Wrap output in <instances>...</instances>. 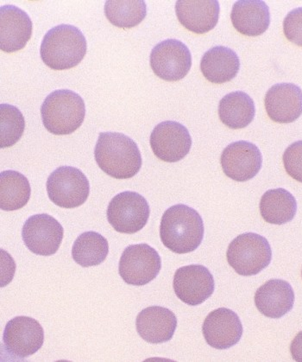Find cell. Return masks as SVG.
<instances>
[{
  "mask_svg": "<svg viewBox=\"0 0 302 362\" xmlns=\"http://www.w3.org/2000/svg\"><path fill=\"white\" fill-rule=\"evenodd\" d=\"M3 342L9 355L15 359L24 360L42 347L44 330L32 317H14L7 322L4 330Z\"/></svg>",
  "mask_w": 302,
  "mask_h": 362,
  "instance_id": "30bf717a",
  "label": "cell"
},
{
  "mask_svg": "<svg viewBox=\"0 0 302 362\" xmlns=\"http://www.w3.org/2000/svg\"><path fill=\"white\" fill-rule=\"evenodd\" d=\"M240 69L239 57L230 48L216 46L204 54L200 70L210 83L222 84L234 79Z\"/></svg>",
  "mask_w": 302,
  "mask_h": 362,
  "instance_id": "7402d4cb",
  "label": "cell"
},
{
  "mask_svg": "<svg viewBox=\"0 0 302 362\" xmlns=\"http://www.w3.org/2000/svg\"><path fill=\"white\" fill-rule=\"evenodd\" d=\"M42 123L50 134L68 135L83 124L86 116V106L81 96L60 89L49 93L41 107Z\"/></svg>",
  "mask_w": 302,
  "mask_h": 362,
  "instance_id": "277c9868",
  "label": "cell"
},
{
  "mask_svg": "<svg viewBox=\"0 0 302 362\" xmlns=\"http://www.w3.org/2000/svg\"><path fill=\"white\" fill-rule=\"evenodd\" d=\"M64 229L55 218L47 214L30 216L22 229L23 240L33 254L55 255L63 241Z\"/></svg>",
  "mask_w": 302,
  "mask_h": 362,
  "instance_id": "8fae6325",
  "label": "cell"
},
{
  "mask_svg": "<svg viewBox=\"0 0 302 362\" xmlns=\"http://www.w3.org/2000/svg\"><path fill=\"white\" fill-rule=\"evenodd\" d=\"M33 23L25 11L15 6L0 8V48L6 53L24 49L32 36Z\"/></svg>",
  "mask_w": 302,
  "mask_h": 362,
  "instance_id": "2e32d148",
  "label": "cell"
},
{
  "mask_svg": "<svg viewBox=\"0 0 302 362\" xmlns=\"http://www.w3.org/2000/svg\"><path fill=\"white\" fill-rule=\"evenodd\" d=\"M162 259L156 249L148 244L131 245L123 252L119 272L128 285L143 286L157 277Z\"/></svg>",
  "mask_w": 302,
  "mask_h": 362,
  "instance_id": "ba28073f",
  "label": "cell"
},
{
  "mask_svg": "<svg viewBox=\"0 0 302 362\" xmlns=\"http://www.w3.org/2000/svg\"><path fill=\"white\" fill-rule=\"evenodd\" d=\"M47 192L50 201L58 207L75 209L86 202L90 185L83 171L72 166H61L49 175Z\"/></svg>",
  "mask_w": 302,
  "mask_h": 362,
  "instance_id": "8992f818",
  "label": "cell"
},
{
  "mask_svg": "<svg viewBox=\"0 0 302 362\" xmlns=\"http://www.w3.org/2000/svg\"><path fill=\"white\" fill-rule=\"evenodd\" d=\"M290 352L294 361L302 362V332L298 333L292 341Z\"/></svg>",
  "mask_w": 302,
  "mask_h": 362,
  "instance_id": "4dcf8cb0",
  "label": "cell"
},
{
  "mask_svg": "<svg viewBox=\"0 0 302 362\" xmlns=\"http://www.w3.org/2000/svg\"><path fill=\"white\" fill-rule=\"evenodd\" d=\"M150 62L155 75L164 81H177L191 71L192 54L183 42L167 39L154 47Z\"/></svg>",
  "mask_w": 302,
  "mask_h": 362,
  "instance_id": "9c48e42d",
  "label": "cell"
},
{
  "mask_svg": "<svg viewBox=\"0 0 302 362\" xmlns=\"http://www.w3.org/2000/svg\"><path fill=\"white\" fill-rule=\"evenodd\" d=\"M284 31L289 41L302 47V7L294 9L286 16Z\"/></svg>",
  "mask_w": 302,
  "mask_h": 362,
  "instance_id": "f546056e",
  "label": "cell"
},
{
  "mask_svg": "<svg viewBox=\"0 0 302 362\" xmlns=\"http://www.w3.org/2000/svg\"><path fill=\"white\" fill-rule=\"evenodd\" d=\"M0 146L8 148L22 138L25 129L24 115L16 107L9 104L0 106Z\"/></svg>",
  "mask_w": 302,
  "mask_h": 362,
  "instance_id": "83f0119b",
  "label": "cell"
},
{
  "mask_svg": "<svg viewBox=\"0 0 302 362\" xmlns=\"http://www.w3.org/2000/svg\"><path fill=\"white\" fill-rule=\"evenodd\" d=\"M95 157L99 168L116 179L135 177L140 170L143 163L137 144L119 132L99 134Z\"/></svg>",
  "mask_w": 302,
  "mask_h": 362,
  "instance_id": "7a4b0ae2",
  "label": "cell"
},
{
  "mask_svg": "<svg viewBox=\"0 0 302 362\" xmlns=\"http://www.w3.org/2000/svg\"><path fill=\"white\" fill-rule=\"evenodd\" d=\"M294 293L289 282L271 279L259 287L255 294V305L267 317L281 318L293 309Z\"/></svg>",
  "mask_w": 302,
  "mask_h": 362,
  "instance_id": "ffe728a7",
  "label": "cell"
},
{
  "mask_svg": "<svg viewBox=\"0 0 302 362\" xmlns=\"http://www.w3.org/2000/svg\"><path fill=\"white\" fill-rule=\"evenodd\" d=\"M226 257L228 263L238 274L254 276L269 266L272 251L265 237L246 233L231 241Z\"/></svg>",
  "mask_w": 302,
  "mask_h": 362,
  "instance_id": "5b68a950",
  "label": "cell"
},
{
  "mask_svg": "<svg viewBox=\"0 0 302 362\" xmlns=\"http://www.w3.org/2000/svg\"><path fill=\"white\" fill-rule=\"evenodd\" d=\"M135 326L139 336L145 341L164 344L172 339L177 328V318L164 307L150 306L138 314Z\"/></svg>",
  "mask_w": 302,
  "mask_h": 362,
  "instance_id": "ac0fdd59",
  "label": "cell"
},
{
  "mask_svg": "<svg viewBox=\"0 0 302 362\" xmlns=\"http://www.w3.org/2000/svg\"><path fill=\"white\" fill-rule=\"evenodd\" d=\"M30 185L24 175L15 170L0 174V208L4 211H15L24 208L30 198Z\"/></svg>",
  "mask_w": 302,
  "mask_h": 362,
  "instance_id": "d4e9b609",
  "label": "cell"
},
{
  "mask_svg": "<svg viewBox=\"0 0 302 362\" xmlns=\"http://www.w3.org/2000/svg\"><path fill=\"white\" fill-rule=\"evenodd\" d=\"M109 244L104 236L94 231L85 232L73 245L72 257L83 267L99 266L106 260Z\"/></svg>",
  "mask_w": 302,
  "mask_h": 362,
  "instance_id": "484cf974",
  "label": "cell"
},
{
  "mask_svg": "<svg viewBox=\"0 0 302 362\" xmlns=\"http://www.w3.org/2000/svg\"><path fill=\"white\" fill-rule=\"evenodd\" d=\"M282 159L286 173L294 180L302 182V140L286 148Z\"/></svg>",
  "mask_w": 302,
  "mask_h": 362,
  "instance_id": "f1b7e54d",
  "label": "cell"
},
{
  "mask_svg": "<svg viewBox=\"0 0 302 362\" xmlns=\"http://www.w3.org/2000/svg\"><path fill=\"white\" fill-rule=\"evenodd\" d=\"M150 215L148 202L133 192L119 193L107 208V220L116 231L133 235L145 227Z\"/></svg>",
  "mask_w": 302,
  "mask_h": 362,
  "instance_id": "52a82bcc",
  "label": "cell"
},
{
  "mask_svg": "<svg viewBox=\"0 0 302 362\" xmlns=\"http://www.w3.org/2000/svg\"><path fill=\"white\" fill-rule=\"evenodd\" d=\"M220 163L228 177L236 182H246L260 171L262 157L254 144L237 141L224 148Z\"/></svg>",
  "mask_w": 302,
  "mask_h": 362,
  "instance_id": "5bb4252c",
  "label": "cell"
},
{
  "mask_svg": "<svg viewBox=\"0 0 302 362\" xmlns=\"http://www.w3.org/2000/svg\"><path fill=\"white\" fill-rule=\"evenodd\" d=\"M255 114L254 100L242 91L224 96L219 105L220 120L231 129H242L253 122Z\"/></svg>",
  "mask_w": 302,
  "mask_h": 362,
  "instance_id": "603a6c76",
  "label": "cell"
},
{
  "mask_svg": "<svg viewBox=\"0 0 302 362\" xmlns=\"http://www.w3.org/2000/svg\"><path fill=\"white\" fill-rule=\"evenodd\" d=\"M267 114L273 122L289 124L302 115V90L293 83L272 86L265 95Z\"/></svg>",
  "mask_w": 302,
  "mask_h": 362,
  "instance_id": "e0dca14e",
  "label": "cell"
},
{
  "mask_svg": "<svg viewBox=\"0 0 302 362\" xmlns=\"http://www.w3.org/2000/svg\"><path fill=\"white\" fill-rule=\"evenodd\" d=\"M205 340L216 349H228L238 344L243 334L241 320L234 310L219 308L212 311L203 326Z\"/></svg>",
  "mask_w": 302,
  "mask_h": 362,
  "instance_id": "9a60e30c",
  "label": "cell"
},
{
  "mask_svg": "<svg viewBox=\"0 0 302 362\" xmlns=\"http://www.w3.org/2000/svg\"><path fill=\"white\" fill-rule=\"evenodd\" d=\"M203 218L195 209L184 204L170 207L162 217V244L178 255L188 254L200 246L204 238Z\"/></svg>",
  "mask_w": 302,
  "mask_h": 362,
  "instance_id": "6da1fadb",
  "label": "cell"
},
{
  "mask_svg": "<svg viewBox=\"0 0 302 362\" xmlns=\"http://www.w3.org/2000/svg\"><path fill=\"white\" fill-rule=\"evenodd\" d=\"M104 15L111 25L133 28L145 18L146 3L143 0H109L104 4Z\"/></svg>",
  "mask_w": 302,
  "mask_h": 362,
  "instance_id": "4316f807",
  "label": "cell"
},
{
  "mask_svg": "<svg viewBox=\"0 0 302 362\" xmlns=\"http://www.w3.org/2000/svg\"><path fill=\"white\" fill-rule=\"evenodd\" d=\"M231 19L239 33L248 37L260 36L270 26V8L262 0H241L232 7Z\"/></svg>",
  "mask_w": 302,
  "mask_h": 362,
  "instance_id": "44dd1931",
  "label": "cell"
},
{
  "mask_svg": "<svg viewBox=\"0 0 302 362\" xmlns=\"http://www.w3.org/2000/svg\"><path fill=\"white\" fill-rule=\"evenodd\" d=\"M260 213L267 223L282 225L291 221L296 215L297 202L285 189L268 190L261 198Z\"/></svg>",
  "mask_w": 302,
  "mask_h": 362,
  "instance_id": "cb8c5ba5",
  "label": "cell"
},
{
  "mask_svg": "<svg viewBox=\"0 0 302 362\" xmlns=\"http://www.w3.org/2000/svg\"><path fill=\"white\" fill-rule=\"evenodd\" d=\"M87 45L80 30L71 25H60L49 30L42 39V62L54 70L72 69L86 56Z\"/></svg>",
  "mask_w": 302,
  "mask_h": 362,
  "instance_id": "3957f363",
  "label": "cell"
},
{
  "mask_svg": "<svg viewBox=\"0 0 302 362\" xmlns=\"http://www.w3.org/2000/svg\"><path fill=\"white\" fill-rule=\"evenodd\" d=\"M219 11V3L216 0H179L176 4L178 21L186 29L196 34L215 29Z\"/></svg>",
  "mask_w": 302,
  "mask_h": 362,
  "instance_id": "d6986e66",
  "label": "cell"
},
{
  "mask_svg": "<svg viewBox=\"0 0 302 362\" xmlns=\"http://www.w3.org/2000/svg\"><path fill=\"white\" fill-rule=\"evenodd\" d=\"M174 291L181 302L191 306L201 305L215 293L214 276L201 264L179 268L174 276Z\"/></svg>",
  "mask_w": 302,
  "mask_h": 362,
  "instance_id": "4fadbf2b",
  "label": "cell"
},
{
  "mask_svg": "<svg viewBox=\"0 0 302 362\" xmlns=\"http://www.w3.org/2000/svg\"><path fill=\"white\" fill-rule=\"evenodd\" d=\"M301 275H302V272H301Z\"/></svg>",
  "mask_w": 302,
  "mask_h": 362,
  "instance_id": "1f68e13d",
  "label": "cell"
},
{
  "mask_svg": "<svg viewBox=\"0 0 302 362\" xmlns=\"http://www.w3.org/2000/svg\"><path fill=\"white\" fill-rule=\"evenodd\" d=\"M150 146L162 161L176 163L191 151L192 138L183 124L167 120L158 124L151 132Z\"/></svg>",
  "mask_w": 302,
  "mask_h": 362,
  "instance_id": "7c38bea8",
  "label": "cell"
}]
</instances>
